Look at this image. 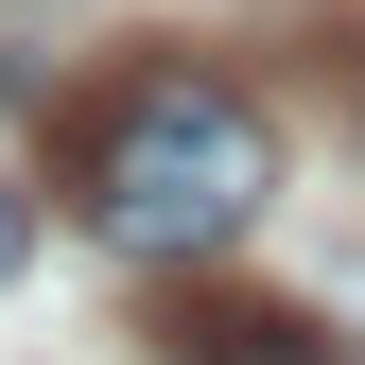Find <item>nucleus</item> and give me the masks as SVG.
Masks as SVG:
<instances>
[{
    "mask_svg": "<svg viewBox=\"0 0 365 365\" xmlns=\"http://www.w3.org/2000/svg\"><path fill=\"white\" fill-rule=\"evenodd\" d=\"M70 226L105 261H140V279H192V261H226L261 226V192H279V122H261V87H226L192 53L122 70L105 105L70 122Z\"/></svg>",
    "mask_w": 365,
    "mask_h": 365,
    "instance_id": "nucleus-1",
    "label": "nucleus"
},
{
    "mask_svg": "<svg viewBox=\"0 0 365 365\" xmlns=\"http://www.w3.org/2000/svg\"><path fill=\"white\" fill-rule=\"evenodd\" d=\"M157 365H365V348H331L313 313H244V296H174V313H157Z\"/></svg>",
    "mask_w": 365,
    "mask_h": 365,
    "instance_id": "nucleus-2",
    "label": "nucleus"
}]
</instances>
